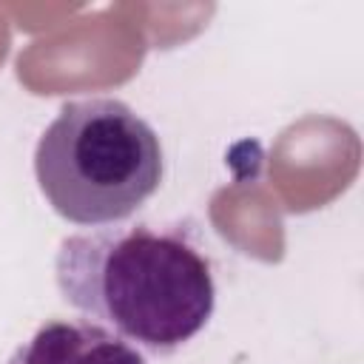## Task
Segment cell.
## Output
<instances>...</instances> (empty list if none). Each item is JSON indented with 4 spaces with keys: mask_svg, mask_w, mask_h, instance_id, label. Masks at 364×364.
<instances>
[{
    "mask_svg": "<svg viewBox=\"0 0 364 364\" xmlns=\"http://www.w3.org/2000/svg\"><path fill=\"white\" fill-rule=\"evenodd\" d=\"M159 134L128 102H65L34 148L37 185L65 222L105 228L136 213L162 185Z\"/></svg>",
    "mask_w": 364,
    "mask_h": 364,
    "instance_id": "2",
    "label": "cell"
},
{
    "mask_svg": "<svg viewBox=\"0 0 364 364\" xmlns=\"http://www.w3.org/2000/svg\"><path fill=\"white\" fill-rule=\"evenodd\" d=\"M6 364H148L142 350L91 318H48Z\"/></svg>",
    "mask_w": 364,
    "mask_h": 364,
    "instance_id": "3",
    "label": "cell"
},
{
    "mask_svg": "<svg viewBox=\"0 0 364 364\" xmlns=\"http://www.w3.org/2000/svg\"><path fill=\"white\" fill-rule=\"evenodd\" d=\"M65 304L151 355H173L213 316L208 256L182 225H105L71 233L54 256Z\"/></svg>",
    "mask_w": 364,
    "mask_h": 364,
    "instance_id": "1",
    "label": "cell"
}]
</instances>
